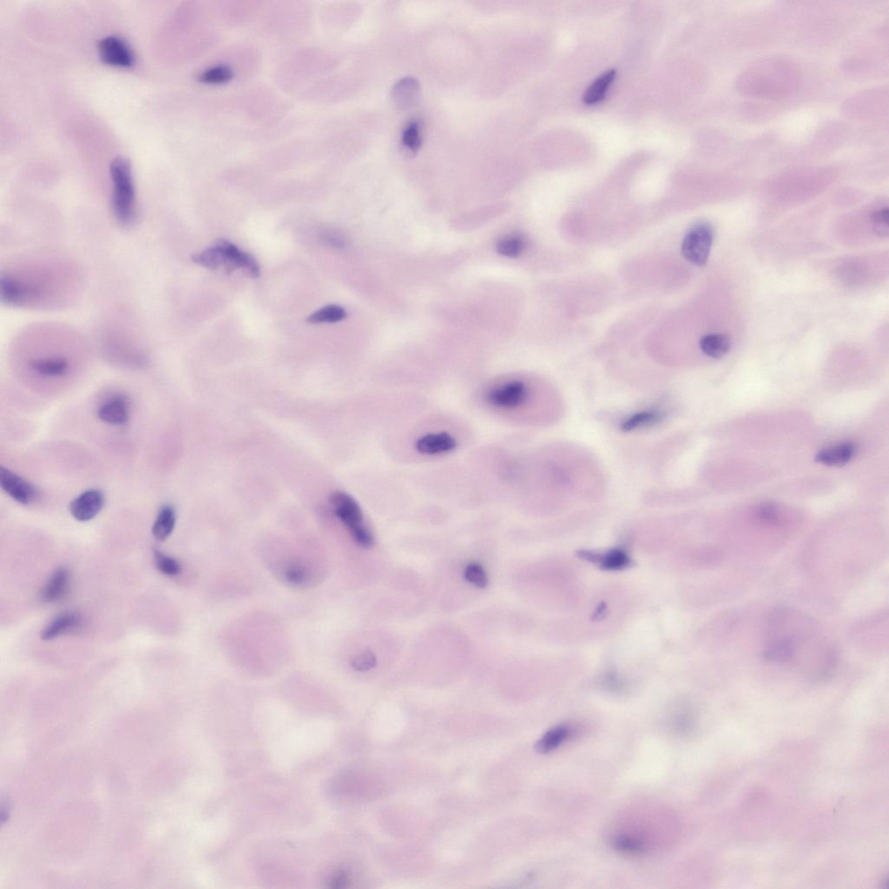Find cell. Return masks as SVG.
<instances>
[{"mask_svg": "<svg viewBox=\"0 0 889 889\" xmlns=\"http://www.w3.org/2000/svg\"><path fill=\"white\" fill-rule=\"evenodd\" d=\"M763 657L812 680H826L838 665L836 645L805 612L779 607L767 619Z\"/></svg>", "mask_w": 889, "mask_h": 889, "instance_id": "6da1fadb", "label": "cell"}, {"mask_svg": "<svg viewBox=\"0 0 889 889\" xmlns=\"http://www.w3.org/2000/svg\"><path fill=\"white\" fill-rule=\"evenodd\" d=\"M192 261L209 270L224 268L229 273L241 268L251 278H259L261 275L259 265L254 257L240 251L227 240H217L212 247L195 254Z\"/></svg>", "mask_w": 889, "mask_h": 889, "instance_id": "7a4b0ae2", "label": "cell"}, {"mask_svg": "<svg viewBox=\"0 0 889 889\" xmlns=\"http://www.w3.org/2000/svg\"><path fill=\"white\" fill-rule=\"evenodd\" d=\"M113 183L112 212L123 226H131L136 220V191L130 163L119 157L111 165Z\"/></svg>", "mask_w": 889, "mask_h": 889, "instance_id": "3957f363", "label": "cell"}, {"mask_svg": "<svg viewBox=\"0 0 889 889\" xmlns=\"http://www.w3.org/2000/svg\"><path fill=\"white\" fill-rule=\"evenodd\" d=\"M714 231L708 222L701 221L694 224L686 233L682 244V254L689 263L697 266H704L711 254Z\"/></svg>", "mask_w": 889, "mask_h": 889, "instance_id": "277c9868", "label": "cell"}, {"mask_svg": "<svg viewBox=\"0 0 889 889\" xmlns=\"http://www.w3.org/2000/svg\"><path fill=\"white\" fill-rule=\"evenodd\" d=\"M99 53L104 64L115 67L130 68L135 64L133 53L123 38L108 36L101 40Z\"/></svg>", "mask_w": 889, "mask_h": 889, "instance_id": "5b68a950", "label": "cell"}, {"mask_svg": "<svg viewBox=\"0 0 889 889\" xmlns=\"http://www.w3.org/2000/svg\"><path fill=\"white\" fill-rule=\"evenodd\" d=\"M0 486L4 492L21 505L33 504L38 497V490L32 483L4 467L0 469Z\"/></svg>", "mask_w": 889, "mask_h": 889, "instance_id": "8992f818", "label": "cell"}, {"mask_svg": "<svg viewBox=\"0 0 889 889\" xmlns=\"http://www.w3.org/2000/svg\"><path fill=\"white\" fill-rule=\"evenodd\" d=\"M528 389L523 382L514 381L490 390L486 399L493 407L516 408L525 403Z\"/></svg>", "mask_w": 889, "mask_h": 889, "instance_id": "52a82bcc", "label": "cell"}, {"mask_svg": "<svg viewBox=\"0 0 889 889\" xmlns=\"http://www.w3.org/2000/svg\"><path fill=\"white\" fill-rule=\"evenodd\" d=\"M335 516L340 520L349 531L364 525V514L361 506L352 496L344 492H335L330 497Z\"/></svg>", "mask_w": 889, "mask_h": 889, "instance_id": "ba28073f", "label": "cell"}, {"mask_svg": "<svg viewBox=\"0 0 889 889\" xmlns=\"http://www.w3.org/2000/svg\"><path fill=\"white\" fill-rule=\"evenodd\" d=\"M104 495L99 489L84 491L70 505V512L75 520L87 522L93 520L104 508Z\"/></svg>", "mask_w": 889, "mask_h": 889, "instance_id": "9c48e42d", "label": "cell"}, {"mask_svg": "<svg viewBox=\"0 0 889 889\" xmlns=\"http://www.w3.org/2000/svg\"><path fill=\"white\" fill-rule=\"evenodd\" d=\"M130 401L123 395L109 397L97 409L99 419L113 426L126 424L130 419Z\"/></svg>", "mask_w": 889, "mask_h": 889, "instance_id": "30bf717a", "label": "cell"}, {"mask_svg": "<svg viewBox=\"0 0 889 889\" xmlns=\"http://www.w3.org/2000/svg\"><path fill=\"white\" fill-rule=\"evenodd\" d=\"M856 454V444L850 442L839 443L819 451L816 462L828 467H841L851 461Z\"/></svg>", "mask_w": 889, "mask_h": 889, "instance_id": "8fae6325", "label": "cell"}, {"mask_svg": "<svg viewBox=\"0 0 889 889\" xmlns=\"http://www.w3.org/2000/svg\"><path fill=\"white\" fill-rule=\"evenodd\" d=\"M82 623H83V618L80 614L74 611L65 612L48 623V625L42 631L40 638L44 641L53 640L62 635L79 629Z\"/></svg>", "mask_w": 889, "mask_h": 889, "instance_id": "7c38bea8", "label": "cell"}, {"mask_svg": "<svg viewBox=\"0 0 889 889\" xmlns=\"http://www.w3.org/2000/svg\"><path fill=\"white\" fill-rule=\"evenodd\" d=\"M457 442L447 432L429 434L421 437L415 443L416 450L425 455H437L454 451Z\"/></svg>", "mask_w": 889, "mask_h": 889, "instance_id": "4fadbf2b", "label": "cell"}, {"mask_svg": "<svg viewBox=\"0 0 889 889\" xmlns=\"http://www.w3.org/2000/svg\"><path fill=\"white\" fill-rule=\"evenodd\" d=\"M70 586V572L67 569H57L41 591V599L45 603H55L64 598Z\"/></svg>", "mask_w": 889, "mask_h": 889, "instance_id": "5bb4252c", "label": "cell"}, {"mask_svg": "<svg viewBox=\"0 0 889 889\" xmlns=\"http://www.w3.org/2000/svg\"><path fill=\"white\" fill-rule=\"evenodd\" d=\"M31 369L40 376L58 378L69 372L67 359L61 356L38 358L30 362Z\"/></svg>", "mask_w": 889, "mask_h": 889, "instance_id": "9a60e30c", "label": "cell"}, {"mask_svg": "<svg viewBox=\"0 0 889 889\" xmlns=\"http://www.w3.org/2000/svg\"><path fill=\"white\" fill-rule=\"evenodd\" d=\"M700 349L704 354L713 359L726 356L731 349V340L727 334H711L704 335L699 342Z\"/></svg>", "mask_w": 889, "mask_h": 889, "instance_id": "2e32d148", "label": "cell"}, {"mask_svg": "<svg viewBox=\"0 0 889 889\" xmlns=\"http://www.w3.org/2000/svg\"><path fill=\"white\" fill-rule=\"evenodd\" d=\"M175 511L173 506L170 505L163 506L160 509L157 518H156L153 526H152V534L156 540L158 541H165L170 536L175 528Z\"/></svg>", "mask_w": 889, "mask_h": 889, "instance_id": "e0dca14e", "label": "cell"}, {"mask_svg": "<svg viewBox=\"0 0 889 889\" xmlns=\"http://www.w3.org/2000/svg\"><path fill=\"white\" fill-rule=\"evenodd\" d=\"M616 77L615 70H610L599 76L590 87H589L584 92L583 97V102L584 104L592 105L598 104L606 97L607 89H609L612 82Z\"/></svg>", "mask_w": 889, "mask_h": 889, "instance_id": "ac0fdd59", "label": "cell"}, {"mask_svg": "<svg viewBox=\"0 0 889 889\" xmlns=\"http://www.w3.org/2000/svg\"><path fill=\"white\" fill-rule=\"evenodd\" d=\"M420 91L418 82L411 77L401 80L393 89V99L400 107H410L418 97Z\"/></svg>", "mask_w": 889, "mask_h": 889, "instance_id": "d6986e66", "label": "cell"}, {"mask_svg": "<svg viewBox=\"0 0 889 889\" xmlns=\"http://www.w3.org/2000/svg\"><path fill=\"white\" fill-rule=\"evenodd\" d=\"M588 556V560L594 561L598 564L599 567L611 569V570H617L622 569L629 565L630 559L626 555V552L620 551V550H613V551L607 552L604 555H594V553L584 552Z\"/></svg>", "mask_w": 889, "mask_h": 889, "instance_id": "ffe728a7", "label": "cell"}, {"mask_svg": "<svg viewBox=\"0 0 889 889\" xmlns=\"http://www.w3.org/2000/svg\"><path fill=\"white\" fill-rule=\"evenodd\" d=\"M526 248V239L522 234H511L498 241L497 251L498 254L511 258H516L523 254Z\"/></svg>", "mask_w": 889, "mask_h": 889, "instance_id": "44dd1931", "label": "cell"}, {"mask_svg": "<svg viewBox=\"0 0 889 889\" xmlns=\"http://www.w3.org/2000/svg\"><path fill=\"white\" fill-rule=\"evenodd\" d=\"M347 317L344 309L337 305H329L319 310L307 317V322L310 324L321 323H334L342 321Z\"/></svg>", "mask_w": 889, "mask_h": 889, "instance_id": "7402d4cb", "label": "cell"}, {"mask_svg": "<svg viewBox=\"0 0 889 889\" xmlns=\"http://www.w3.org/2000/svg\"><path fill=\"white\" fill-rule=\"evenodd\" d=\"M570 733V729L565 726L552 729L538 743V750L544 753L555 750L569 738Z\"/></svg>", "mask_w": 889, "mask_h": 889, "instance_id": "603a6c76", "label": "cell"}, {"mask_svg": "<svg viewBox=\"0 0 889 889\" xmlns=\"http://www.w3.org/2000/svg\"><path fill=\"white\" fill-rule=\"evenodd\" d=\"M662 419V415L657 412L645 411L631 415L625 422L621 425V429L625 432H631L643 426L658 422Z\"/></svg>", "mask_w": 889, "mask_h": 889, "instance_id": "cb8c5ba5", "label": "cell"}, {"mask_svg": "<svg viewBox=\"0 0 889 889\" xmlns=\"http://www.w3.org/2000/svg\"><path fill=\"white\" fill-rule=\"evenodd\" d=\"M421 142V124L419 120H412L403 131V144L405 149L415 152L420 147Z\"/></svg>", "mask_w": 889, "mask_h": 889, "instance_id": "d4e9b609", "label": "cell"}, {"mask_svg": "<svg viewBox=\"0 0 889 889\" xmlns=\"http://www.w3.org/2000/svg\"><path fill=\"white\" fill-rule=\"evenodd\" d=\"M154 557L156 567L163 574L169 577L180 574L182 571L181 565L173 557L165 555V553L159 551L155 552Z\"/></svg>", "mask_w": 889, "mask_h": 889, "instance_id": "484cf974", "label": "cell"}, {"mask_svg": "<svg viewBox=\"0 0 889 889\" xmlns=\"http://www.w3.org/2000/svg\"><path fill=\"white\" fill-rule=\"evenodd\" d=\"M465 579L478 588H485L489 584L485 569L481 565L471 563L467 565L464 572Z\"/></svg>", "mask_w": 889, "mask_h": 889, "instance_id": "4316f807", "label": "cell"}, {"mask_svg": "<svg viewBox=\"0 0 889 889\" xmlns=\"http://www.w3.org/2000/svg\"><path fill=\"white\" fill-rule=\"evenodd\" d=\"M888 209L877 210L872 216L873 232L880 237H888L889 233Z\"/></svg>", "mask_w": 889, "mask_h": 889, "instance_id": "83f0119b", "label": "cell"}, {"mask_svg": "<svg viewBox=\"0 0 889 889\" xmlns=\"http://www.w3.org/2000/svg\"><path fill=\"white\" fill-rule=\"evenodd\" d=\"M376 662L377 659L374 654L366 650L354 658L352 666L357 672H368L376 666Z\"/></svg>", "mask_w": 889, "mask_h": 889, "instance_id": "f1b7e54d", "label": "cell"}, {"mask_svg": "<svg viewBox=\"0 0 889 889\" xmlns=\"http://www.w3.org/2000/svg\"><path fill=\"white\" fill-rule=\"evenodd\" d=\"M614 847L620 852L636 855L643 851L640 842L628 837H618L614 840Z\"/></svg>", "mask_w": 889, "mask_h": 889, "instance_id": "f546056e", "label": "cell"}, {"mask_svg": "<svg viewBox=\"0 0 889 889\" xmlns=\"http://www.w3.org/2000/svg\"><path fill=\"white\" fill-rule=\"evenodd\" d=\"M354 540L358 545L364 548L372 547L374 544L373 537L365 525L360 526L350 532Z\"/></svg>", "mask_w": 889, "mask_h": 889, "instance_id": "4dcf8cb0", "label": "cell"}, {"mask_svg": "<svg viewBox=\"0 0 889 889\" xmlns=\"http://www.w3.org/2000/svg\"><path fill=\"white\" fill-rule=\"evenodd\" d=\"M285 577L288 583L299 586L306 581L307 572L302 565H294L288 569Z\"/></svg>", "mask_w": 889, "mask_h": 889, "instance_id": "1f68e13d", "label": "cell"}, {"mask_svg": "<svg viewBox=\"0 0 889 889\" xmlns=\"http://www.w3.org/2000/svg\"><path fill=\"white\" fill-rule=\"evenodd\" d=\"M322 239L327 245L333 248H343L346 246V239L337 232H327L323 235Z\"/></svg>", "mask_w": 889, "mask_h": 889, "instance_id": "d6a6232c", "label": "cell"}]
</instances>
